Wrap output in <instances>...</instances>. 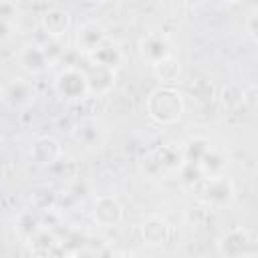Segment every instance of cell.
I'll use <instances>...</instances> for the list:
<instances>
[{
  "mask_svg": "<svg viewBox=\"0 0 258 258\" xmlns=\"http://www.w3.org/2000/svg\"><path fill=\"white\" fill-rule=\"evenodd\" d=\"M145 111L157 125H173L181 119L185 111V101L175 85H159L153 89L145 101Z\"/></svg>",
  "mask_w": 258,
  "mask_h": 258,
  "instance_id": "cell-1",
  "label": "cell"
},
{
  "mask_svg": "<svg viewBox=\"0 0 258 258\" xmlns=\"http://www.w3.org/2000/svg\"><path fill=\"white\" fill-rule=\"evenodd\" d=\"M216 250L224 258H254L258 254L256 238L252 236L250 230H246L242 226H236V228L226 230L218 238Z\"/></svg>",
  "mask_w": 258,
  "mask_h": 258,
  "instance_id": "cell-2",
  "label": "cell"
},
{
  "mask_svg": "<svg viewBox=\"0 0 258 258\" xmlns=\"http://www.w3.org/2000/svg\"><path fill=\"white\" fill-rule=\"evenodd\" d=\"M198 185H200L202 202L210 208L224 210V208H230L236 200V187H234L232 179L226 177V173L214 175V177H204Z\"/></svg>",
  "mask_w": 258,
  "mask_h": 258,
  "instance_id": "cell-3",
  "label": "cell"
},
{
  "mask_svg": "<svg viewBox=\"0 0 258 258\" xmlns=\"http://www.w3.org/2000/svg\"><path fill=\"white\" fill-rule=\"evenodd\" d=\"M54 91L58 97L71 103H79L87 99L91 93H89V81L85 69L64 67L62 71H58V75L54 77Z\"/></svg>",
  "mask_w": 258,
  "mask_h": 258,
  "instance_id": "cell-4",
  "label": "cell"
},
{
  "mask_svg": "<svg viewBox=\"0 0 258 258\" xmlns=\"http://www.w3.org/2000/svg\"><path fill=\"white\" fill-rule=\"evenodd\" d=\"M2 101L12 111H26L36 101V87L26 77L10 79L2 89Z\"/></svg>",
  "mask_w": 258,
  "mask_h": 258,
  "instance_id": "cell-5",
  "label": "cell"
},
{
  "mask_svg": "<svg viewBox=\"0 0 258 258\" xmlns=\"http://www.w3.org/2000/svg\"><path fill=\"white\" fill-rule=\"evenodd\" d=\"M173 42L167 34L163 32H147L145 36L139 38V44H137V50H139V56L145 64L153 67L157 64L159 60L167 58L173 54Z\"/></svg>",
  "mask_w": 258,
  "mask_h": 258,
  "instance_id": "cell-6",
  "label": "cell"
},
{
  "mask_svg": "<svg viewBox=\"0 0 258 258\" xmlns=\"http://www.w3.org/2000/svg\"><path fill=\"white\" fill-rule=\"evenodd\" d=\"M91 216H93V222L101 228H117L123 222V206L115 196L103 194L95 198Z\"/></svg>",
  "mask_w": 258,
  "mask_h": 258,
  "instance_id": "cell-7",
  "label": "cell"
},
{
  "mask_svg": "<svg viewBox=\"0 0 258 258\" xmlns=\"http://www.w3.org/2000/svg\"><path fill=\"white\" fill-rule=\"evenodd\" d=\"M71 135H73V139L79 145H83L87 149H97V147L103 145V141L107 137V129H105L101 119H97V117H83L73 127Z\"/></svg>",
  "mask_w": 258,
  "mask_h": 258,
  "instance_id": "cell-8",
  "label": "cell"
},
{
  "mask_svg": "<svg viewBox=\"0 0 258 258\" xmlns=\"http://www.w3.org/2000/svg\"><path fill=\"white\" fill-rule=\"evenodd\" d=\"M105 40H107V30L97 20H91V22L81 24L79 30H77V34H75V46L85 56H89L91 52H95Z\"/></svg>",
  "mask_w": 258,
  "mask_h": 258,
  "instance_id": "cell-9",
  "label": "cell"
},
{
  "mask_svg": "<svg viewBox=\"0 0 258 258\" xmlns=\"http://www.w3.org/2000/svg\"><path fill=\"white\" fill-rule=\"evenodd\" d=\"M16 62L28 75H40L48 67H52L44 52V46H40V44H24L16 52Z\"/></svg>",
  "mask_w": 258,
  "mask_h": 258,
  "instance_id": "cell-10",
  "label": "cell"
},
{
  "mask_svg": "<svg viewBox=\"0 0 258 258\" xmlns=\"http://www.w3.org/2000/svg\"><path fill=\"white\" fill-rule=\"evenodd\" d=\"M30 157L38 165H54L62 157V145L52 135H42L32 141L30 145Z\"/></svg>",
  "mask_w": 258,
  "mask_h": 258,
  "instance_id": "cell-11",
  "label": "cell"
},
{
  "mask_svg": "<svg viewBox=\"0 0 258 258\" xmlns=\"http://www.w3.org/2000/svg\"><path fill=\"white\" fill-rule=\"evenodd\" d=\"M139 236H141V240H143L145 246L157 248V246L167 244V240H169V236H171V230H169V224H167L163 218L151 216V218H147V220L141 222V226H139Z\"/></svg>",
  "mask_w": 258,
  "mask_h": 258,
  "instance_id": "cell-12",
  "label": "cell"
},
{
  "mask_svg": "<svg viewBox=\"0 0 258 258\" xmlns=\"http://www.w3.org/2000/svg\"><path fill=\"white\" fill-rule=\"evenodd\" d=\"M87 58L93 64H101V67H107V69L117 71L125 62V52H123V48H121L119 42H115V40H111L107 36V40L95 52H91Z\"/></svg>",
  "mask_w": 258,
  "mask_h": 258,
  "instance_id": "cell-13",
  "label": "cell"
},
{
  "mask_svg": "<svg viewBox=\"0 0 258 258\" xmlns=\"http://www.w3.org/2000/svg\"><path fill=\"white\" fill-rule=\"evenodd\" d=\"M40 28L48 38H62L71 28V14L62 8H48L40 16Z\"/></svg>",
  "mask_w": 258,
  "mask_h": 258,
  "instance_id": "cell-14",
  "label": "cell"
},
{
  "mask_svg": "<svg viewBox=\"0 0 258 258\" xmlns=\"http://www.w3.org/2000/svg\"><path fill=\"white\" fill-rule=\"evenodd\" d=\"M85 73H87L89 93H91V95L103 97V95H107L109 91H113V87H115V71H113V69H107V67L93 64V62H91V67L85 69Z\"/></svg>",
  "mask_w": 258,
  "mask_h": 258,
  "instance_id": "cell-15",
  "label": "cell"
},
{
  "mask_svg": "<svg viewBox=\"0 0 258 258\" xmlns=\"http://www.w3.org/2000/svg\"><path fill=\"white\" fill-rule=\"evenodd\" d=\"M218 101L226 113H238L242 107H246V87L240 83H228L220 89Z\"/></svg>",
  "mask_w": 258,
  "mask_h": 258,
  "instance_id": "cell-16",
  "label": "cell"
},
{
  "mask_svg": "<svg viewBox=\"0 0 258 258\" xmlns=\"http://www.w3.org/2000/svg\"><path fill=\"white\" fill-rule=\"evenodd\" d=\"M40 228H42L40 212H36L34 208L22 210V212H18V216L14 218V230H16V234H18L24 242H28Z\"/></svg>",
  "mask_w": 258,
  "mask_h": 258,
  "instance_id": "cell-17",
  "label": "cell"
},
{
  "mask_svg": "<svg viewBox=\"0 0 258 258\" xmlns=\"http://www.w3.org/2000/svg\"><path fill=\"white\" fill-rule=\"evenodd\" d=\"M151 69H153L155 79H157L161 85H175L177 79H179V75H181V62H179V58H177L175 54H171V56L159 60V62L153 64Z\"/></svg>",
  "mask_w": 258,
  "mask_h": 258,
  "instance_id": "cell-18",
  "label": "cell"
},
{
  "mask_svg": "<svg viewBox=\"0 0 258 258\" xmlns=\"http://www.w3.org/2000/svg\"><path fill=\"white\" fill-rule=\"evenodd\" d=\"M204 177H214V175H222L226 173V167H228V157L220 151V149H214L210 147L206 151V155L198 161Z\"/></svg>",
  "mask_w": 258,
  "mask_h": 258,
  "instance_id": "cell-19",
  "label": "cell"
},
{
  "mask_svg": "<svg viewBox=\"0 0 258 258\" xmlns=\"http://www.w3.org/2000/svg\"><path fill=\"white\" fill-rule=\"evenodd\" d=\"M212 147L210 139L202 137V135H196V137H189L183 145H181V153H183V161H191V163H198L206 151Z\"/></svg>",
  "mask_w": 258,
  "mask_h": 258,
  "instance_id": "cell-20",
  "label": "cell"
},
{
  "mask_svg": "<svg viewBox=\"0 0 258 258\" xmlns=\"http://www.w3.org/2000/svg\"><path fill=\"white\" fill-rule=\"evenodd\" d=\"M56 194H54V189L52 187H48V185H40V187H36L34 191H32V196H30V208H34L36 212H50V210H54V206H56Z\"/></svg>",
  "mask_w": 258,
  "mask_h": 258,
  "instance_id": "cell-21",
  "label": "cell"
},
{
  "mask_svg": "<svg viewBox=\"0 0 258 258\" xmlns=\"http://www.w3.org/2000/svg\"><path fill=\"white\" fill-rule=\"evenodd\" d=\"M28 244H30V248H32L34 254H50V252L58 246V238H56L48 228L42 226V228L28 240Z\"/></svg>",
  "mask_w": 258,
  "mask_h": 258,
  "instance_id": "cell-22",
  "label": "cell"
},
{
  "mask_svg": "<svg viewBox=\"0 0 258 258\" xmlns=\"http://www.w3.org/2000/svg\"><path fill=\"white\" fill-rule=\"evenodd\" d=\"M153 153H155V157H157V161H159V165H161L163 171H175L183 163L181 147L177 149L173 145H165V147H161V149H157Z\"/></svg>",
  "mask_w": 258,
  "mask_h": 258,
  "instance_id": "cell-23",
  "label": "cell"
},
{
  "mask_svg": "<svg viewBox=\"0 0 258 258\" xmlns=\"http://www.w3.org/2000/svg\"><path fill=\"white\" fill-rule=\"evenodd\" d=\"M244 32L252 44L258 42V8H252L244 20Z\"/></svg>",
  "mask_w": 258,
  "mask_h": 258,
  "instance_id": "cell-24",
  "label": "cell"
},
{
  "mask_svg": "<svg viewBox=\"0 0 258 258\" xmlns=\"http://www.w3.org/2000/svg\"><path fill=\"white\" fill-rule=\"evenodd\" d=\"M14 34V24L6 18H0V44L2 42H8Z\"/></svg>",
  "mask_w": 258,
  "mask_h": 258,
  "instance_id": "cell-25",
  "label": "cell"
},
{
  "mask_svg": "<svg viewBox=\"0 0 258 258\" xmlns=\"http://www.w3.org/2000/svg\"><path fill=\"white\" fill-rule=\"evenodd\" d=\"M0 18H6V20H10V22L16 18V8H14V2L0 4Z\"/></svg>",
  "mask_w": 258,
  "mask_h": 258,
  "instance_id": "cell-26",
  "label": "cell"
},
{
  "mask_svg": "<svg viewBox=\"0 0 258 258\" xmlns=\"http://www.w3.org/2000/svg\"><path fill=\"white\" fill-rule=\"evenodd\" d=\"M87 4H91V6H103V4H107L109 0H85Z\"/></svg>",
  "mask_w": 258,
  "mask_h": 258,
  "instance_id": "cell-27",
  "label": "cell"
},
{
  "mask_svg": "<svg viewBox=\"0 0 258 258\" xmlns=\"http://www.w3.org/2000/svg\"><path fill=\"white\" fill-rule=\"evenodd\" d=\"M187 6H194V4H200V2H204V0H183Z\"/></svg>",
  "mask_w": 258,
  "mask_h": 258,
  "instance_id": "cell-28",
  "label": "cell"
},
{
  "mask_svg": "<svg viewBox=\"0 0 258 258\" xmlns=\"http://www.w3.org/2000/svg\"><path fill=\"white\" fill-rule=\"evenodd\" d=\"M220 2H224V4H238V2H242V0H220Z\"/></svg>",
  "mask_w": 258,
  "mask_h": 258,
  "instance_id": "cell-29",
  "label": "cell"
},
{
  "mask_svg": "<svg viewBox=\"0 0 258 258\" xmlns=\"http://www.w3.org/2000/svg\"><path fill=\"white\" fill-rule=\"evenodd\" d=\"M2 147H4V137L0 135V149H2Z\"/></svg>",
  "mask_w": 258,
  "mask_h": 258,
  "instance_id": "cell-30",
  "label": "cell"
},
{
  "mask_svg": "<svg viewBox=\"0 0 258 258\" xmlns=\"http://www.w3.org/2000/svg\"><path fill=\"white\" fill-rule=\"evenodd\" d=\"M6 2H14V0H0V4H6Z\"/></svg>",
  "mask_w": 258,
  "mask_h": 258,
  "instance_id": "cell-31",
  "label": "cell"
}]
</instances>
